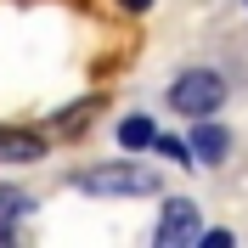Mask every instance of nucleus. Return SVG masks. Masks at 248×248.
Wrapping results in <instances>:
<instances>
[{
    "label": "nucleus",
    "mask_w": 248,
    "mask_h": 248,
    "mask_svg": "<svg viewBox=\"0 0 248 248\" xmlns=\"http://www.w3.org/2000/svg\"><path fill=\"white\" fill-rule=\"evenodd\" d=\"M79 192H91V198H147V192H158V175L141 170V164H102V170L79 175Z\"/></svg>",
    "instance_id": "nucleus-1"
},
{
    "label": "nucleus",
    "mask_w": 248,
    "mask_h": 248,
    "mask_svg": "<svg viewBox=\"0 0 248 248\" xmlns=\"http://www.w3.org/2000/svg\"><path fill=\"white\" fill-rule=\"evenodd\" d=\"M220 102H226V79L209 68H192L170 85V108L181 119H209V113H220Z\"/></svg>",
    "instance_id": "nucleus-2"
},
{
    "label": "nucleus",
    "mask_w": 248,
    "mask_h": 248,
    "mask_svg": "<svg viewBox=\"0 0 248 248\" xmlns=\"http://www.w3.org/2000/svg\"><path fill=\"white\" fill-rule=\"evenodd\" d=\"M198 203L192 198H170L164 203V220H158V248H192L198 243Z\"/></svg>",
    "instance_id": "nucleus-3"
},
{
    "label": "nucleus",
    "mask_w": 248,
    "mask_h": 248,
    "mask_svg": "<svg viewBox=\"0 0 248 248\" xmlns=\"http://www.w3.org/2000/svg\"><path fill=\"white\" fill-rule=\"evenodd\" d=\"M232 153V130H220L215 119H192V136H186V158L198 164H220Z\"/></svg>",
    "instance_id": "nucleus-4"
},
{
    "label": "nucleus",
    "mask_w": 248,
    "mask_h": 248,
    "mask_svg": "<svg viewBox=\"0 0 248 248\" xmlns=\"http://www.w3.org/2000/svg\"><path fill=\"white\" fill-rule=\"evenodd\" d=\"M46 158V141L29 136V130H0V164H34Z\"/></svg>",
    "instance_id": "nucleus-5"
},
{
    "label": "nucleus",
    "mask_w": 248,
    "mask_h": 248,
    "mask_svg": "<svg viewBox=\"0 0 248 248\" xmlns=\"http://www.w3.org/2000/svg\"><path fill=\"white\" fill-rule=\"evenodd\" d=\"M23 215H29V198L12 192V186H0V243L17 232V220H23Z\"/></svg>",
    "instance_id": "nucleus-6"
},
{
    "label": "nucleus",
    "mask_w": 248,
    "mask_h": 248,
    "mask_svg": "<svg viewBox=\"0 0 248 248\" xmlns=\"http://www.w3.org/2000/svg\"><path fill=\"white\" fill-rule=\"evenodd\" d=\"M153 141H158L153 119H124L119 124V147H124V153H141V147H153Z\"/></svg>",
    "instance_id": "nucleus-7"
},
{
    "label": "nucleus",
    "mask_w": 248,
    "mask_h": 248,
    "mask_svg": "<svg viewBox=\"0 0 248 248\" xmlns=\"http://www.w3.org/2000/svg\"><path fill=\"white\" fill-rule=\"evenodd\" d=\"M203 237V248H226V243H232V232H198Z\"/></svg>",
    "instance_id": "nucleus-8"
},
{
    "label": "nucleus",
    "mask_w": 248,
    "mask_h": 248,
    "mask_svg": "<svg viewBox=\"0 0 248 248\" xmlns=\"http://www.w3.org/2000/svg\"><path fill=\"white\" fill-rule=\"evenodd\" d=\"M124 6H130V12H147V6H153V0H124Z\"/></svg>",
    "instance_id": "nucleus-9"
}]
</instances>
